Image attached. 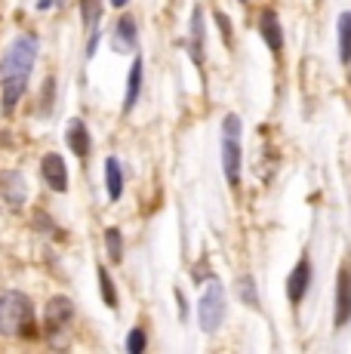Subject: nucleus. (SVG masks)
I'll return each mask as SVG.
<instances>
[{
  "instance_id": "1",
  "label": "nucleus",
  "mask_w": 351,
  "mask_h": 354,
  "mask_svg": "<svg viewBox=\"0 0 351 354\" xmlns=\"http://www.w3.org/2000/svg\"><path fill=\"white\" fill-rule=\"evenodd\" d=\"M0 336H19V339H35L37 321H35V305L25 292L6 290L0 292Z\"/></svg>"
},
{
  "instance_id": "2",
  "label": "nucleus",
  "mask_w": 351,
  "mask_h": 354,
  "mask_svg": "<svg viewBox=\"0 0 351 354\" xmlns=\"http://www.w3.org/2000/svg\"><path fill=\"white\" fill-rule=\"evenodd\" d=\"M37 37L35 34H19L10 46L3 50V59H0V77L6 74H31L37 59Z\"/></svg>"
},
{
  "instance_id": "3",
  "label": "nucleus",
  "mask_w": 351,
  "mask_h": 354,
  "mask_svg": "<svg viewBox=\"0 0 351 354\" xmlns=\"http://www.w3.org/2000/svg\"><path fill=\"white\" fill-rule=\"evenodd\" d=\"M225 321V290L222 283L216 281H207V290L200 292V302H198V324L204 333H216Z\"/></svg>"
},
{
  "instance_id": "4",
  "label": "nucleus",
  "mask_w": 351,
  "mask_h": 354,
  "mask_svg": "<svg viewBox=\"0 0 351 354\" xmlns=\"http://www.w3.org/2000/svg\"><path fill=\"white\" fill-rule=\"evenodd\" d=\"M333 324L336 330L351 324V265H342L336 277V305H333Z\"/></svg>"
},
{
  "instance_id": "5",
  "label": "nucleus",
  "mask_w": 351,
  "mask_h": 354,
  "mask_svg": "<svg viewBox=\"0 0 351 354\" xmlns=\"http://www.w3.org/2000/svg\"><path fill=\"white\" fill-rule=\"evenodd\" d=\"M102 0H80V19H84V28H86V56H93L99 46V25H102Z\"/></svg>"
},
{
  "instance_id": "6",
  "label": "nucleus",
  "mask_w": 351,
  "mask_h": 354,
  "mask_svg": "<svg viewBox=\"0 0 351 354\" xmlns=\"http://www.w3.org/2000/svg\"><path fill=\"white\" fill-rule=\"evenodd\" d=\"M240 163H244V151H240V139L234 136H222V173L231 188L240 185Z\"/></svg>"
},
{
  "instance_id": "7",
  "label": "nucleus",
  "mask_w": 351,
  "mask_h": 354,
  "mask_svg": "<svg viewBox=\"0 0 351 354\" xmlns=\"http://www.w3.org/2000/svg\"><path fill=\"white\" fill-rule=\"evenodd\" d=\"M40 173H44V182L53 188V192L65 194L68 192V167H65V158L56 151L44 154V160H40Z\"/></svg>"
},
{
  "instance_id": "8",
  "label": "nucleus",
  "mask_w": 351,
  "mask_h": 354,
  "mask_svg": "<svg viewBox=\"0 0 351 354\" xmlns=\"http://www.w3.org/2000/svg\"><path fill=\"white\" fill-rule=\"evenodd\" d=\"M25 93H28V74H6L0 80V111L12 114Z\"/></svg>"
},
{
  "instance_id": "9",
  "label": "nucleus",
  "mask_w": 351,
  "mask_h": 354,
  "mask_svg": "<svg viewBox=\"0 0 351 354\" xmlns=\"http://www.w3.org/2000/svg\"><path fill=\"white\" fill-rule=\"evenodd\" d=\"M44 326H46V333H62L65 326H68L74 321V305H71V299L68 296H53L50 302H46V317H44Z\"/></svg>"
},
{
  "instance_id": "10",
  "label": "nucleus",
  "mask_w": 351,
  "mask_h": 354,
  "mask_svg": "<svg viewBox=\"0 0 351 354\" xmlns=\"http://www.w3.org/2000/svg\"><path fill=\"white\" fill-rule=\"evenodd\" d=\"M308 287H312V262H308V259L302 256L299 262L293 265L290 277H287V299H290L293 305H299L302 299H305Z\"/></svg>"
},
{
  "instance_id": "11",
  "label": "nucleus",
  "mask_w": 351,
  "mask_h": 354,
  "mask_svg": "<svg viewBox=\"0 0 351 354\" xmlns=\"http://www.w3.org/2000/svg\"><path fill=\"white\" fill-rule=\"evenodd\" d=\"M188 53L194 65H204V6H194L191 22H188Z\"/></svg>"
},
{
  "instance_id": "12",
  "label": "nucleus",
  "mask_w": 351,
  "mask_h": 354,
  "mask_svg": "<svg viewBox=\"0 0 351 354\" xmlns=\"http://www.w3.org/2000/svg\"><path fill=\"white\" fill-rule=\"evenodd\" d=\"M259 34L262 40H265V46L278 56V53L283 50V28H281V19L274 10H262L259 12Z\"/></svg>"
},
{
  "instance_id": "13",
  "label": "nucleus",
  "mask_w": 351,
  "mask_h": 354,
  "mask_svg": "<svg viewBox=\"0 0 351 354\" xmlns=\"http://www.w3.org/2000/svg\"><path fill=\"white\" fill-rule=\"evenodd\" d=\"M65 142H68V148L77 158H86L93 148V139H90V129H86V124L80 118H71L68 127H65Z\"/></svg>"
},
{
  "instance_id": "14",
  "label": "nucleus",
  "mask_w": 351,
  "mask_h": 354,
  "mask_svg": "<svg viewBox=\"0 0 351 354\" xmlns=\"http://www.w3.org/2000/svg\"><path fill=\"white\" fill-rule=\"evenodd\" d=\"M136 44H139L136 19L126 12V16H120L117 25H114V50H117V53H126V50H136Z\"/></svg>"
},
{
  "instance_id": "15",
  "label": "nucleus",
  "mask_w": 351,
  "mask_h": 354,
  "mask_svg": "<svg viewBox=\"0 0 351 354\" xmlns=\"http://www.w3.org/2000/svg\"><path fill=\"white\" fill-rule=\"evenodd\" d=\"M142 77H145V65L142 59H133V68L126 74V93H124V111H133V105L142 96Z\"/></svg>"
},
{
  "instance_id": "16",
  "label": "nucleus",
  "mask_w": 351,
  "mask_h": 354,
  "mask_svg": "<svg viewBox=\"0 0 351 354\" xmlns=\"http://www.w3.org/2000/svg\"><path fill=\"white\" fill-rule=\"evenodd\" d=\"M105 188L111 201H120V194H124V169H120L117 158L105 160Z\"/></svg>"
},
{
  "instance_id": "17",
  "label": "nucleus",
  "mask_w": 351,
  "mask_h": 354,
  "mask_svg": "<svg viewBox=\"0 0 351 354\" xmlns=\"http://www.w3.org/2000/svg\"><path fill=\"white\" fill-rule=\"evenodd\" d=\"M336 34H339V62L351 65V12H339Z\"/></svg>"
},
{
  "instance_id": "18",
  "label": "nucleus",
  "mask_w": 351,
  "mask_h": 354,
  "mask_svg": "<svg viewBox=\"0 0 351 354\" xmlns=\"http://www.w3.org/2000/svg\"><path fill=\"white\" fill-rule=\"evenodd\" d=\"M99 292H102V299H105V305L111 311H117V287H114V281H111V274H108V268L105 265H99Z\"/></svg>"
},
{
  "instance_id": "19",
  "label": "nucleus",
  "mask_w": 351,
  "mask_h": 354,
  "mask_svg": "<svg viewBox=\"0 0 351 354\" xmlns=\"http://www.w3.org/2000/svg\"><path fill=\"white\" fill-rule=\"evenodd\" d=\"M238 296H240V302H244V305H249V308H259V305H262L253 277H240V281H238Z\"/></svg>"
},
{
  "instance_id": "20",
  "label": "nucleus",
  "mask_w": 351,
  "mask_h": 354,
  "mask_svg": "<svg viewBox=\"0 0 351 354\" xmlns=\"http://www.w3.org/2000/svg\"><path fill=\"white\" fill-rule=\"evenodd\" d=\"M105 247H108V259L111 262H124V237H120L117 228L105 231Z\"/></svg>"
},
{
  "instance_id": "21",
  "label": "nucleus",
  "mask_w": 351,
  "mask_h": 354,
  "mask_svg": "<svg viewBox=\"0 0 351 354\" xmlns=\"http://www.w3.org/2000/svg\"><path fill=\"white\" fill-rule=\"evenodd\" d=\"M145 345H148L145 330H142V326H133L130 336H126V354H142L145 351Z\"/></svg>"
},
{
  "instance_id": "22",
  "label": "nucleus",
  "mask_w": 351,
  "mask_h": 354,
  "mask_svg": "<svg viewBox=\"0 0 351 354\" xmlns=\"http://www.w3.org/2000/svg\"><path fill=\"white\" fill-rule=\"evenodd\" d=\"M216 25H219V31H222V40L231 46L234 44V40H231V19H228L225 12H216Z\"/></svg>"
},
{
  "instance_id": "23",
  "label": "nucleus",
  "mask_w": 351,
  "mask_h": 354,
  "mask_svg": "<svg viewBox=\"0 0 351 354\" xmlns=\"http://www.w3.org/2000/svg\"><path fill=\"white\" fill-rule=\"evenodd\" d=\"M56 3H62V0H37V10H40V12H46V10H53Z\"/></svg>"
},
{
  "instance_id": "24",
  "label": "nucleus",
  "mask_w": 351,
  "mask_h": 354,
  "mask_svg": "<svg viewBox=\"0 0 351 354\" xmlns=\"http://www.w3.org/2000/svg\"><path fill=\"white\" fill-rule=\"evenodd\" d=\"M111 3H114V6H126V3H130V0H111Z\"/></svg>"
}]
</instances>
